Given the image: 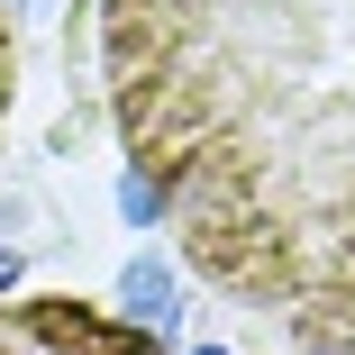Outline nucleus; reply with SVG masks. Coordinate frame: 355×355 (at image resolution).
<instances>
[{"instance_id": "1", "label": "nucleus", "mask_w": 355, "mask_h": 355, "mask_svg": "<svg viewBox=\"0 0 355 355\" xmlns=\"http://www.w3.org/2000/svg\"><path fill=\"white\" fill-rule=\"evenodd\" d=\"M137 209L228 301L355 355V0H92Z\"/></svg>"}, {"instance_id": "2", "label": "nucleus", "mask_w": 355, "mask_h": 355, "mask_svg": "<svg viewBox=\"0 0 355 355\" xmlns=\"http://www.w3.org/2000/svg\"><path fill=\"white\" fill-rule=\"evenodd\" d=\"M0 355H164L155 328L110 319L83 292H37V301H0Z\"/></svg>"}, {"instance_id": "3", "label": "nucleus", "mask_w": 355, "mask_h": 355, "mask_svg": "<svg viewBox=\"0 0 355 355\" xmlns=\"http://www.w3.org/2000/svg\"><path fill=\"white\" fill-rule=\"evenodd\" d=\"M10 110H19V28H10V0H0V137H10Z\"/></svg>"}, {"instance_id": "4", "label": "nucleus", "mask_w": 355, "mask_h": 355, "mask_svg": "<svg viewBox=\"0 0 355 355\" xmlns=\"http://www.w3.org/2000/svg\"><path fill=\"white\" fill-rule=\"evenodd\" d=\"M10 282H19V255H0V292H10Z\"/></svg>"}, {"instance_id": "5", "label": "nucleus", "mask_w": 355, "mask_h": 355, "mask_svg": "<svg viewBox=\"0 0 355 355\" xmlns=\"http://www.w3.org/2000/svg\"><path fill=\"white\" fill-rule=\"evenodd\" d=\"M200 355H228V346H200Z\"/></svg>"}]
</instances>
